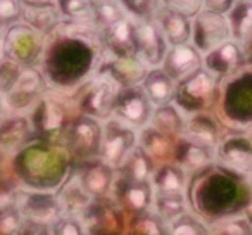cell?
Returning a JSON list of instances; mask_svg holds the SVG:
<instances>
[{"mask_svg": "<svg viewBox=\"0 0 252 235\" xmlns=\"http://www.w3.org/2000/svg\"><path fill=\"white\" fill-rule=\"evenodd\" d=\"M218 88V78L213 73L200 67L195 73L180 81L178 88H175V101L183 111H199L213 102Z\"/></svg>", "mask_w": 252, "mask_h": 235, "instance_id": "6da1fadb", "label": "cell"}, {"mask_svg": "<svg viewBox=\"0 0 252 235\" xmlns=\"http://www.w3.org/2000/svg\"><path fill=\"white\" fill-rule=\"evenodd\" d=\"M137 147V134L133 128L119 121L118 118L109 120L102 128L100 158L111 168H119L131 151Z\"/></svg>", "mask_w": 252, "mask_h": 235, "instance_id": "7a4b0ae2", "label": "cell"}, {"mask_svg": "<svg viewBox=\"0 0 252 235\" xmlns=\"http://www.w3.org/2000/svg\"><path fill=\"white\" fill-rule=\"evenodd\" d=\"M230 36V25H228V19L224 18V14H218V12L204 9L193 18L192 38L195 43L193 47L199 52L209 54L221 43L228 42Z\"/></svg>", "mask_w": 252, "mask_h": 235, "instance_id": "3957f363", "label": "cell"}, {"mask_svg": "<svg viewBox=\"0 0 252 235\" xmlns=\"http://www.w3.org/2000/svg\"><path fill=\"white\" fill-rule=\"evenodd\" d=\"M114 112L118 120L130 128H144L147 123H151L152 104L142 88H121L116 97Z\"/></svg>", "mask_w": 252, "mask_h": 235, "instance_id": "277c9868", "label": "cell"}, {"mask_svg": "<svg viewBox=\"0 0 252 235\" xmlns=\"http://www.w3.org/2000/svg\"><path fill=\"white\" fill-rule=\"evenodd\" d=\"M121 88L116 85L109 74L102 73L88 85L81 97V109L87 112L88 118H109L114 111L116 97Z\"/></svg>", "mask_w": 252, "mask_h": 235, "instance_id": "5b68a950", "label": "cell"}, {"mask_svg": "<svg viewBox=\"0 0 252 235\" xmlns=\"http://www.w3.org/2000/svg\"><path fill=\"white\" fill-rule=\"evenodd\" d=\"M135 23V50H137V57L144 64H151V66H159L162 64L168 52L166 47V40L156 23L152 19H145V21Z\"/></svg>", "mask_w": 252, "mask_h": 235, "instance_id": "8992f818", "label": "cell"}, {"mask_svg": "<svg viewBox=\"0 0 252 235\" xmlns=\"http://www.w3.org/2000/svg\"><path fill=\"white\" fill-rule=\"evenodd\" d=\"M16 206L23 216L28 218L32 223L38 225H49L52 221L56 223L61 218V211H63V206L56 197L36 192L19 194L16 199Z\"/></svg>", "mask_w": 252, "mask_h": 235, "instance_id": "52a82bcc", "label": "cell"}, {"mask_svg": "<svg viewBox=\"0 0 252 235\" xmlns=\"http://www.w3.org/2000/svg\"><path fill=\"white\" fill-rule=\"evenodd\" d=\"M152 21L156 23L166 42H169L171 45H183V43H189V40L192 38L190 19L169 4L159 5Z\"/></svg>", "mask_w": 252, "mask_h": 235, "instance_id": "ba28073f", "label": "cell"}, {"mask_svg": "<svg viewBox=\"0 0 252 235\" xmlns=\"http://www.w3.org/2000/svg\"><path fill=\"white\" fill-rule=\"evenodd\" d=\"M202 67V56L190 43L183 45H171L162 61V71L173 81H182L197 69Z\"/></svg>", "mask_w": 252, "mask_h": 235, "instance_id": "9c48e42d", "label": "cell"}, {"mask_svg": "<svg viewBox=\"0 0 252 235\" xmlns=\"http://www.w3.org/2000/svg\"><path fill=\"white\" fill-rule=\"evenodd\" d=\"M69 144L71 149L81 158L100 156L102 128L98 127L97 120L88 116L78 118L69 130Z\"/></svg>", "mask_w": 252, "mask_h": 235, "instance_id": "30bf717a", "label": "cell"}, {"mask_svg": "<svg viewBox=\"0 0 252 235\" xmlns=\"http://www.w3.org/2000/svg\"><path fill=\"white\" fill-rule=\"evenodd\" d=\"M102 42L112 54V57H130L137 56L135 50V23L126 14L125 19L116 25L102 30Z\"/></svg>", "mask_w": 252, "mask_h": 235, "instance_id": "8fae6325", "label": "cell"}, {"mask_svg": "<svg viewBox=\"0 0 252 235\" xmlns=\"http://www.w3.org/2000/svg\"><path fill=\"white\" fill-rule=\"evenodd\" d=\"M220 159L228 169L242 175L252 173V142L244 137H231L220 147Z\"/></svg>", "mask_w": 252, "mask_h": 235, "instance_id": "7c38bea8", "label": "cell"}, {"mask_svg": "<svg viewBox=\"0 0 252 235\" xmlns=\"http://www.w3.org/2000/svg\"><path fill=\"white\" fill-rule=\"evenodd\" d=\"M102 73L109 74L119 88L137 87V83L145 78V64L137 56L130 57H112L107 64V69Z\"/></svg>", "mask_w": 252, "mask_h": 235, "instance_id": "4fadbf2b", "label": "cell"}, {"mask_svg": "<svg viewBox=\"0 0 252 235\" xmlns=\"http://www.w3.org/2000/svg\"><path fill=\"white\" fill-rule=\"evenodd\" d=\"M242 61L244 59H242L240 45L235 40H228V42L221 43L214 50H211L209 54H206L204 64H206V69L209 73L220 78L224 76V74H230Z\"/></svg>", "mask_w": 252, "mask_h": 235, "instance_id": "5bb4252c", "label": "cell"}, {"mask_svg": "<svg viewBox=\"0 0 252 235\" xmlns=\"http://www.w3.org/2000/svg\"><path fill=\"white\" fill-rule=\"evenodd\" d=\"M80 185L90 197H102L109 192L114 180V171L104 161L92 163L90 166L83 169V173L76 175Z\"/></svg>", "mask_w": 252, "mask_h": 235, "instance_id": "9a60e30c", "label": "cell"}, {"mask_svg": "<svg viewBox=\"0 0 252 235\" xmlns=\"http://www.w3.org/2000/svg\"><path fill=\"white\" fill-rule=\"evenodd\" d=\"M144 94L151 101V104L168 105L175 97V81L162 71V67H154L144 78Z\"/></svg>", "mask_w": 252, "mask_h": 235, "instance_id": "2e32d148", "label": "cell"}, {"mask_svg": "<svg viewBox=\"0 0 252 235\" xmlns=\"http://www.w3.org/2000/svg\"><path fill=\"white\" fill-rule=\"evenodd\" d=\"M183 138L192 145H199L204 149H213L218 142V127L207 116H195L185 121L183 127Z\"/></svg>", "mask_w": 252, "mask_h": 235, "instance_id": "e0dca14e", "label": "cell"}, {"mask_svg": "<svg viewBox=\"0 0 252 235\" xmlns=\"http://www.w3.org/2000/svg\"><path fill=\"white\" fill-rule=\"evenodd\" d=\"M119 168L123 169L125 182H151L154 175L152 158L142 147H135Z\"/></svg>", "mask_w": 252, "mask_h": 235, "instance_id": "ac0fdd59", "label": "cell"}, {"mask_svg": "<svg viewBox=\"0 0 252 235\" xmlns=\"http://www.w3.org/2000/svg\"><path fill=\"white\" fill-rule=\"evenodd\" d=\"M154 189L151 182H125L121 189V201L130 211L144 214L152 206Z\"/></svg>", "mask_w": 252, "mask_h": 235, "instance_id": "d6986e66", "label": "cell"}, {"mask_svg": "<svg viewBox=\"0 0 252 235\" xmlns=\"http://www.w3.org/2000/svg\"><path fill=\"white\" fill-rule=\"evenodd\" d=\"M42 76L35 69H28L19 74L16 83L12 85L11 94V105L14 107H25L28 105L42 90Z\"/></svg>", "mask_w": 252, "mask_h": 235, "instance_id": "ffe728a7", "label": "cell"}, {"mask_svg": "<svg viewBox=\"0 0 252 235\" xmlns=\"http://www.w3.org/2000/svg\"><path fill=\"white\" fill-rule=\"evenodd\" d=\"M187 176L180 166L166 165L152 175V189L156 194H183Z\"/></svg>", "mask_w": 252, "mask_h": 235, "instance_id": "44dd1931", "label": "cell"}, {"mask_svg": "<svg viewBox=\"0 0 252 235\" xmlns=\"http://www.w3.org/2000/svg\"><path fill=\"white\" fill-rule=\"evenodd\" d=\"M151 127L154 130L161 132L164 135H175V134H182L183 127H185V118L180 114V111L175 105L168 104V105H161L156 111H152V118H151Z\"/></svg>", "mask_w": 252, "mask_h": 235, "instance_id": "7402d4cb", "label": "cell"}, {"mask_svg": "<svg viewBox=\"0 0 252 235\" xmlns=\"http://www.w3.org/2000/svg\"><path fill=\"white\" fill-rule=\"evenodd\" d=\"M156 216L162 221H176L182 218L187 209L185 196L183 194H156L152 199Z\"/></svg>", "mask_w": 252, "mask_h": 235, "instance_id": "603a6c76", "label": "cell"}, {"mask_svg": "<svg viewBox=\"0 0 252 235\" xmlns=\"http://www.w3.org/2000/svg\"><path fill=\"white\" fill-rule=\"evenodd\" d=\"M231 36L235 40H242L252 33V2H237L233 4L228 16Z\"/></svg>", "mask_w": 252, "mask_h": 235, "instance_id": "cb8c5ba5", "label": "cell"}, {"mask_svg": "<svg viewBox=\"0 0 252 235\" xmlns=\"http://www.w3.org/2000/svg\"><path fill=\"white\" fill-rule=\"evenodd\" d=\"M142 149L147 152L151 158L164 159L171 152V140L168 135L154 130L152 127L144 128L142 132Z\"/></svg>", "mask_w": 252, "mask_h": 235, "instance_id": "d4e9b609", "label": "cell"}, {"mask_svg": "<svg viewBox=\"0 0 252 235\" xmlns=\"http://www.w3.org/2000/svg\"><path fill=\"white\" fill-rule=\"evenodd\" d=\"M92 11H94L95 26L102 30L109 28V26L116 25L118 21L126 18L125 9L118 2H95V4H92Z\"/></svg>", "mask_w": 252, "mask_h": 235, "instance_id": "484cf974", "label": "cell"}, {"mask_svg": "<svg viewBox=\"0 0 252 235\" xmlns=\"http://www.w3.org/2000/svg\"><path fill=\"white\" fill-rule=\"evenodd\" d=\"M213 159V152L211 149H204L199 147V145H192L189 142H185L183 145V151H182V166L180 168L185 171H197V169L204 168L207 166Z\"/></svg>", "mask_w": 252, "mask_h": 235, "instance_id": "4316f807", "label": "cell"}, {"mask_svg": "<svg viewBox=\"0 0 252 235\" xmlns=\"http://www.w3.org/2000/svg\"><path fill=\"white\" fill-rule=\"evenodd\" d=\"M90 199L92 197L85 192L83 187H81L80 182H78V178L74 176V178H71V182L64 187L63 196H61L59 202H61V206H66L67 209L78 211V209H85V207H88Z\"/></svg>", "mask_w": 252, "mask_h": 235, "instance_id": "83f0119b", "label": "cell"}, {"mask_svg": "<svg viewBox=\"0 0 252 235\" xmlns=\"http://www.w3.org/2000/svg\"><path fill=\"white\" fill-rule=\"evenodd\" d=\"M135 235H168L164 221L159 220L154 213H144L135 223Z\"/></svg>", "mask_w": 252, "mask_h": 235, "instance_id": "f1b7e54d", "label": "cell"}, {"mask_svg": "<svg viewBox=\"0 0 252 235\" xmlns=\"http://www.w3.org/2000/svg\"><path fill=\"white\" fill-rule=\"evenodd\" d=\"M25 16L28 19V23H32L38 30H49L57 19V14L49 5H43V7H28Z\"/></svg>", "mask_w": 252, "mask_h": 235, "instance_id": "f546056e", "label": "cell"}, {"mask_svg": "<svg viewBox=\"0 0 252 235\" xmlns=\"http://www.w3.org/2000/svg\"><path fill=\"white\" fill-rule=\"evenodd\" d=\"M171 235H207V232L195 218L183 214L171 223Z\"/></svg>", "mask_w": 252, "mask_h": 235, "instance_id": "4dcf8cb0", "label": "cell"}, {"mask_svg": "<svg viewBox=\"0 0 252 235\" xmlns=\"http://www.w3.org/2000/svg\"><path fill=\"white\" fill-rule=\"evenodd\" d=\"M52 235H85V228L81 221L74 216H64L54 223V228L50 232Z\"/></svg>", "mask_w": 252, "mask_h": 235, "instance_id": "1f68e13d", "label": "cell"}, {"mask_svg": "<svg viewBox=\"0 0 252 235\" xmlns=\"http://www.w3.org/2000/svg\"><path fill=\"white\" fill-rule=\"evenodd\" d=\"M43 128L47 132H52V130H57V128L63 125V109L59 107L57 104L54 102H45V109H43Z\"/></svg>", "mask_w": 252, "mask_h": 235, "instance_id": "d6a6232c", "label": "cell"}, {"mask_svg": "<svg viewBox=\"0 0 252 235\" xmlns=\"http://www.w3.org/2000/svg\"><path fill=\"white\" fill-rule=\"evenodd\" d=\"M220 235H252V227L245 218H233L224 221L218 230Z\"/></svg>", "mask_w": 252, "mask_h": 235, "instance_id": "836d02e7", "label": "cell"}, {"mask_svg": "<svg viewBox=\"0 0 252 235\" xmlns=\"http://www.w3.org/2000/svg\"><path fill=\"white\" fill-rule=\"evenodd\" d=\"M169 5L175 7L176 11H180L183 16H187V18H190V16L195 18V16L202 11V4H200V2H171Z\"/></svg>", "mask_w": 252, "mask_h": 235, "instance_id": "e575fe53", "label": "cell"}, {"mask_svg": "<svg viewBox=\"0 0 252 235\" xmlns=\"http://www.w3.org/2000/svg\"><path fill=\"white\" fill-rule=\"evenodd\" d=\"M19 12H21V5L18 2H0V18L2 19L18 18Z\"/></svg>", "mask_w": 252, "mask_h": 235, "instance_id": "d590c367", "label": "cell"}, {"mask_svg": "<svg viewBox=\"0 0 252 235\" xmlns=\"http://www.w3.org/2000/svg\"><path fill=\"white\" fill-rule=\"evenodd\" d=\"M238 45H240L242 59L247 61V63H252V33L245 36V38H242Z\"/></svg>", "mask_w": 252, "mask_h": 235, "instance_id": "8d00e7d4", "label": "cell"}, {"mask_svg": "<svg viewBox=\"0 0 252 235\" xmlns=\"http://www.w3.org/2000/svg\"><path fill=\"white\" fill-rule=\"evenodd\" d=\"M0 56H2V40H0Z\"/></svg>", "mask_w": 252, "mask_h": 235, "instance_id": "74e56055", "label": "cell"}, {"mask_svg": "<svg viewBox=\"0 0 252 235\" xmlns=\"http://www.w3.org/2000/svg\"><path fill=\"white\" fill-rule=\"evenodd\" d=\"M251 189H252V173H251Z\"/></svg>", "mask_w": 252, "mask_h": 235, "instance_id": "f35d334b", "label": "cell"}]
</instances>
